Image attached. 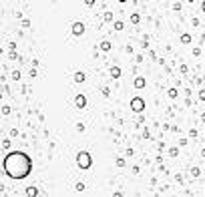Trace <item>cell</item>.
Returning a JSON list of instances; mask_svg holds the SVG:
<instances>
[{"label":"cell","instance_id":"obj_18","mask_svg":"<svg viewBox=\"0 0 205 197\" xmlns=\"http://www.w3.org/2000/svg\"><path fill=\"white\" fill-rule=\"evenodd\" d=\"M199 101H205V89H203V91H199Z\"/></svg>","mask_w":205,"mask_h":197},{"label":"cell","instance_id":"obj_15","mask_svg":"<svg viewBox=\"0 0 205 197\" xmlns=\"http://www.w3.org/2000/svg\"><path fill=\"white\" fill-rule=\"evenodd\" d=\"M75 189H77V191H82V189H84V183H81V181H79V183L75 185Z\"/></svg>","mask_w":205,"mask_h":197},{"label":"cell","instance_id":"obj_6","mask_svg":"<svg viewBox=\"0 0 205 197\" xmlns=\"http://www.w3.org/2000/svg\"><path fill=\"white\" fill-rule=\"evenodd\" d=\"M145 82H147V80L143 79V77H137V79H135V89H143Z\"/></svg>","mask_w":205,"mask_h":197},{"label":"cell","instance_id":"obj_11","mask_svg":"<svg viewBox=\"0 0 205 197\" xmlns=\"http://www.w3.org/2000/svg\"><path fill=\"white\" fill-rule=\"evenodd\" d=\"M181 42H183V44H189V42H191V36H189V34H181Z\"/></svg>","mask_w":205,"mask_h":197},{"label":"cell","instance_id":"obj_3","mask_svg":"<svg viewBox=\"0 0 205 197\" xmlns=\"http://www.w3.org/2000/svg\"><path fill=\"white\" fill-rule=\"evenodd\" d=\"M131 109H133L135 113H141V111L145 109V101H143L141 97H133V99H131Z\"/></svg>","mask_w":205,"mask_h":197},{"label":"cell","instance_id":"obj_10","mask_svg":"<svg viewBox=\"0 0 205 197\" xmlns=\"http://www.w3.org/2000/svg\"><path fill=\"white\" fill-rule=\"evenodd\" d=\"M84 80V73H75V82H82Z\"/></svg>","mask_w":205,"mask_h":197},{"label":"cell","instance_id":"obj_9","mask_svg":"<svg viewBox=\"0 0 205 197\" xmlns=\"http://www.w3.org/2000/svg\"><path fill=\"white\" fill-rule=\"evenodd\" d=\"M36 193H38V189H36V187H28V189H26V195H30V197H34Z\"/></svg>","mask_w":205,"mask_h":197},{"label":"cell","instance_id":"obj_12","mask_svg":"<svg viewBox=\"0 0 205 197\" xmlns=\"http://www.w3.org/2000/svg\"><path fill=\"white\" fill-rule=\"evenodd\" d=\"M177 95H179L177 89H169V97H171V99H177Z\"/></svg>","mask_w":205,"mask_h":197},{"label":"cell","instance_id":"obj_19","mask_svg":"<svg viewBox=\"0 0 205 197\" xmlns=\"http://www.w3.org/2000/svg\"><path fill=\"white\" fill-rule=\"evenodd\" d=\"M105 20H109V22H111V20H113V14H111V12H107V14H105Z\"/></svg>","mask_w":205,"mask_h":197},{"label":"cell","instance_id":"obj_13","mask_svg":"<svg viewBox=\"0 0 205 197\" xmlns=\"http://www.w3.org/2000/svg\"><path fill=\"white\" fill-rule=\"evenodd\" d=\"M123 22H121V20H115V30H123Z\"/></svg>","mask_w":205,"mask_h":197},{"label":"cell","instance_id":"obj_2","mask_svg":"<svg viewBox=\"0 0 205 197\" xmlns=\"http://www.w3.org/2000/svg\"><path fill=\"white\" fill-rule=\"evenodd\" d=\"M77 165H79L81 169H88V167L93 165V157H91V153L81 151V153L77 155Z\"/></svg>","mask_w":205,"mask_h":197},{"label":"cell","instance_id":"obj_1","mask_svg":"<svg viewBox=\"0 0 205 197\" xmlns=\"http://www.w3.org/2000/svg\"><path fill=\"white\" fill-rule=\"evenodd\" d=\"M30 169H32V161H30V157H28L26 153L16 151V153H10L8 157L4 159V171H6V175L12 177V179H22V177H26V175L30 173Z\"/></svg>","mask_w":205,"mask_h":197},{"label":"cell","instance_id":"obj_20","mask_svg":"<svg viewBox=\"0 0 205 197\" xmlns=\"http://www.w3.org/2000/svg\"><path fill=\"white\" fill-rule=\"evenodd\" d=\"M201 8H203V12H205V2H203V4H201Z\"/></svg>","mask_w":205,"mask_h":197},{"label":"cell","instance_id":"obj_8","mask_svg":"<svg viewBox=\"0 0 205 197\" xmlns=\"http://www.w3.org/2000/svg\"><path fill=\"white\" fill-rule=\"evenodd\" d=\"M111 77H113V79H119V77H121V69H119V67H111Z\"/></svg>","mask_w":205,"mask_h":197},{"label":"cell","instance_id":"obj_4","mask_svg":"<svg viewBox=\"0 0 205 197\" xmlns=\"http://www.w3.org/2000/svg\"><path fill=\"white\" fill-rule=\"evenodd\" d=\"M73 34H75V36L84 34V24H82V22H75V24H73Z\"/></svg>","mask_w":205,"mask_h":197},{"label":"cell","instance_id":"obj_7","mask_svg":"<svg viewBox=\"0 0 205 197\" xmlns=\"http://www.w3.org/2000/svg\"><path fill=\"white\" fill-rule=\"evenodd\" d=\"M99 48H101V50H103V52H109V50H111V42H109V40H103V42H101V46H99Z\"/></svg>","mask_w":205,"mask_h":197},{"label":"cell","instance_id":"obj_5","mask_svg":"<svg viewBox=\"0 0 205 197\" xmlns=\"http://www.w3.org/2000/svg\"><path fill=\"white\" fill-rule=\"evenodd\" d=\"M75 105H77V109H84V105H86V97H84V95H77Z\"/></svg>","mask_w":205,"mask_h":197},{"label":"cell","instance_id":"obj_17","mask_svg":"<svg viewBox=\"0 0 205 197\" xmlns=\"http://www.w3.org/2000/svg\"><path fill=\"white\" fill-rule=\"evenodd\" d=\"M12 79L18 80V79H20V73H18V71H14V73H12Z\"/></svg>","mask_w":205,"mask_h":197},{"label":"cell","instance_id":"obj_16","mask_svg":"<svg viewBox=\"0 0 205 197\" xmlns=\"http://www.w3.org/2000/svg\"><path fill=\"white\" fill-rule=\"evenodd\" d=\"M191 175L197 177V175H199V167H193V169H191Z\"/></svg>","mask_w":205,"mask_h":197},{"label":"cell","instance_id":"obj_14","mask_svg":"<svg viewBox=\"0 0 205 197\" xmlns=\"http://www.w3.org/2000/svg\"><path fill=\"white\" fill-rule=\"evenodd\" d=\"M139 20H141V16H139V14H133V16H131V22H133V24H137Z\"/></svg>","mask_w":205,"mask_h":197},{"label":"cell","instance_id":"obj_21","mask_svg":"<svg viewBox=\"0 0 205 197\" xmlns=\"http://www.w3.org/2000/svg\"><path fill=\"white\" fill-rule=\"evenodd\" d=\"M201 155H203V157H205V149H203V151H201Z\"/></svg>","mask_w":205,"mask_h":197}]
</instances>
